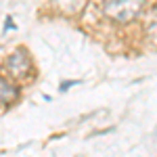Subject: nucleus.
Wrapping results in <instances>:
<instances>
[{
	"instance_id": "f257e3e1",
	"label": "nucleus",
	"mask_w": 157,
	"mask_h": 157,
	"mask_svg": "<svg viewBox=\"0 0 157 157\" xmlns=\"http://www.w3.org/2000/svg\"><path fill=\"white\" fill-rule=\"evenodd\" d=\"M145 9V0H109L103 6V13L113 23H132Z\"/></svg>"
},
{
	"instance_id": "f03ea898",
	"label": "nucleus",
	"mask_w": 157,
	"mask_h": 157,
	"mask_svg": "<svg viewBox=\"0 0 157 157\" xmlns=\"http://www.w3.org/2000/svg\"><path fill=\"white\" fill-rule=\"evenodd\" d=\"M6 71L11 78L15 80H29L34 75V63H32V57L27 55L25 48H17L13 50L6 59Z\"/></svg>"
},
{
	"instance_id": "7ed1b4c3",
	"label": "nucleus",
	"mask_w": 157,
	"mask_h": 157,
	"mask_svg": "<svg viewBox=\"0 0 157 157\" xmlns=\"http://www.w3.org/2000/svg\"><path fill=\"white\" fill-rule=\"evenodd\" d=\"M17 98H19V86L13 84L9 78L0 75V105L11 107V105H15Z\"/></svg>"
},
{
	"instance_id": "20e7f679",
	"label": "nucleus",
	"mask_w": 157,
	"mask_h": 157,
	"mask_svg": "<svg viewBox=\"0 0 157 157\" xmlns=\"http://www.w3.org/2000/svg\"><path fill=\"white\" fill-rule=\"evenodd\" d=\"M52 4H55V9L61 11L63 15L73 17V15H78V13L84 11L86 0H52Z\"/></svg>"
},
{
	"instance_id": "39448f33",
	"label": "nucleus",
	"mask_w": 157,
	"mask_h": 157,
	"mask_svg": "<svg viewBox=\"0 0 157 157\" xmlns=\"http://www.w3.org/2000/svg\"><path fill=\"white\" fill-rule=\"evenodd\" d=\"M155 13H157V4H155Z\"/></svg>"
}]
</instances>
